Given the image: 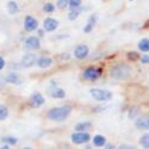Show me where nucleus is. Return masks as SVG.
Returning a JSON list of instances; mask_svg holds the SVG:
<instances>
[{"label":"nucleus","instance_id":"obj_1","mask_svg":"<svg viewBox=\"0 0 149 149\" xmlns=\"http://www.w3.org/2000/svg\"><path fill=\"white\" fill-rule=\"evenodd\" d=\"M72 112V106L69 105H65L61 107H53L48 111V118L54 122H62L68 118V116Z\"/></svg>","mask_w":149,"mask_h":149},{"label":"nucleus","instance_id":"obj_2","mask_svg":"<svg viewBox=\"0 0 149 149\" xmlns=\"http://www.w3.org/2000/svg\"><path fill=\"white\" fill-rule=\"evenodd\" d=\"M130 67L127 66L125 63H119L116 65L111 68L110 70V75L112 77L116 80H123V79H127L130 75Z\"/></svg>","mask_w":149,"mask_h":149},{"label":"nucleus","instance_id":"obj_3","mask_svg":"<svg viewBox=\"0 0 149 149\" xmlns=\"http://www.w3.org/2000/svg\"><path fill=\"white\" fill-rule=\"evenodd\" d=\"M90 94L98 102H109L112 98V93L107 90H102V88H91L90 90Z\"/></svg>","mask_w":149,"mask_h":149},{"label":"nucleus","instance_id":"obj_4","mask_svg":"<svg viewBox=\"0 0 149 149\" xmlns=\"http://www.w3.org/2000/svg\"><path fill=\"white\" fill-rule=\"evenodd\" d=\"M102 74H103V69L102 68L88 67L87 69H85V72H84V79L90 80V81H94V80L100 78Z\"/></svg>","mask_w":149,"mask_h":149},{"label":"nucleus","instance_id":"obj_5","mask_svg":"<svg viewBox=\"0 0 149 149\" xmlns=\"http://www.w3.org/2000/svg\"><path fill=\"white\" fill-rule=\"evenodd\" d=\"M90 140H91V136L85 131H78L77 134L72 135V141L75 144H82V143L88 142Z\"/></svg>","mask_w":149,"mask_h":149},{"label":"nucleus","instance_id":"obj_6","mask_svg":"<svg viewBox=\"0 0 149 149\" xmlns=\"http://www.w3.org/2000/svg\"><path fill=\"white\" fill-rule=\"evenodd\" d=\"M88 53H90V49L86 44H79L75 50H74V56L79 60H84L88 56Z\"/></svg>","mask_w":149,"mask_h":149},{"label":"nucleus","instance_id":"obj_7","mask_svg":"<svg viewBox=\"0 0 149 149\" xmlns=\"http://www.w3.org/2000/svg\"><path fill=\"white\" fill-rule=\"evenodd\" d=\"M43 104H44V98L42 97V94L38 93V92L32 93V95L30 98V105L32 107H40Z\"/></svg>","mask_w":149,"mask_h":149},{"label":"nucleus","instance_id":"obj_8","mask_svg":"<svg viewBox=\"0 0 149 149\" xmlns=\"http://www.w3.org/2000/svg\"><path fill=\"white\" fill-rule=\"evenodd\" d=\"M37 26H38V22L31 16H28L24 20V28L26 31H33L37 29Z\"/></svg>","mask_w":149,"mask_h":149},{"label":"nucleus","instance_id":"obj_9","mask_svg":"<svg viewBox=\"0 0 149 149\" xmlns=\"http://www.w3.org/2000/svg\"><path fill=\"white\" fill-rule=\"evenodd\" d=\"M25 47L29 48V49H32V50H35V49H40L41 42H40V40L37 38V37L30 36V37H28L26 41H25Z\"/></svg>","mask_w":149,"mask_h":149},{"label":"nucleus","instance_id":"obj_10","mask_svg":"<svg viewBox=\"0 0 149 149\" xmlns=\"http://www.w3.org/2000/svg\"><path fill=\"white\" fill-rule=\"evenodd\" d=\"M36 61H37V57H36L35 54H26L22 58V66L25 67V68H29V67L35 65Z\"/></svg>","mask_w":149,"mask_h":149},{"label":"nucleus","instance_id":"obj_11","mask_svg":"<svg viewBox=\"0 0 149 149\" xmlns=\"http://www.w3.org/2000/svg\"><path fill=\"white\" fill-rule=\"evenodd\" d=\"M43 26L47 31H54L58 26V22L54 18H45L44 23H43Z\"/></svg>","mask_w":149,"mask_h":149},{"label":"nucleus","instance_id":"obj_12","mask_svg":"<svg viewBox=\"0 0 149 149\" xmlns=\"http://www.w3.org/2000/svg\"><path fill=\"white\" fill-rule=\"evenodd\" d=\"M136 128L141 130H149V117H141L136 120Z\"/></svg>","mask_w":149,"mask_h":149},{"label":"nucleus","instance_id":"obj_13","mask_svg":"<svg viewBox=\"0 0 149 149\" xmlns=\"http://www.w3.org/2000/svg\"><path fill=\"white\" fill-rule=\"evenodd\" d=\"M95 23H97V16H95V15H92V16L88 18L87 24H86V26L84 28V32H86V33L91 32V31L93 30L94 25H95Z\"/></svg>","mask_w":149,"mask_h":149},{"label":"nucleus","instance_id":"obj_14","mask_svg":"<svg viewBox=\"0 0 149 149\" xmlns=\"http://www.w3.org/2000/svg\"><path fill=\"white\" fill-rule=\"evenodd\" d=\"M37 65H38L41 68H48L53 65V60L50 57H47V56H42L38 58L37 61Z\"/></svg>","mask_w":149,"mask_h":149},{"label":"nucleus","instance_id":"obj_15","mask_svg":"<svg viewBox=\"0 0 149 149\" xmlns=\"http://www.w3.org/2000/svg\"><path fill=\"white\" fill-rule=\"evenodd\" d=\"M6 81L10 82V84H16V85H18V84L22 82L20 77L18 75V74H16V73H10L6 77Z\"/></svg>","mask_w":149,"mask_h":149},{"label":"nucleus","instance_id":"obj_16","mask_svg":"<svg viewBox=\"0 0 149 149\" xmlns=\"http://www.w3.org/2000/svg\"><path fill=\"white\" fill-rule=\"evenodd\" d=\"M50 95H52L53 98H56V99H62V98H65L66 93H65V91L62 90V88L55 87V88H53V90L50 91Z\"/></svg>","mask_w":149,"mask_h":149},{"label":"nucleus","instance_id":"obj_17","mask_svg":"<svg viewBox=\"0 0 149 149\" xmlns=\"http://www.w3.org/2000/svg\"><path fill=\"white\" fill-rule=\"evenodd\" d=\"M93 143L97 147H103L106 143V140H105V137L103 135H95L93 137Z\"/></svg>","mask_w":149,"mask_h":149},{"label":"nucleus","instance_id":"obj_18","mask_svg":"<svg viewBox=\"0 0 149 149\" xmlns=\"http://www.w3.org/2000/svg\"><path fill=\"white\" fill-rule=\"evenodd\" d=\"M139 49L141 52H149V38H143L139 42Z\"/></svg>","mask_w":149,"mask_h":149},{"label":"nucleus","instance_id":"obj_19","mask_svg":"<svg viewBox=\"0 0 149 149\" xmlns=\"http://www.w3.org/2000/svg\"><path fill=\"white\" fill-rule=\"evenodd\" d=\"M91 127H92V124H91L90 122H84V123H79V124H77L74 129H75L77 131H85V130H88Z\"/></svg>","mask_w":149,"mask_h":149},{"label":"nucleus","instance_id":"obj_20","mask_svg":"<svg viewBox=\"0 0 149 149\" xmlns=\"http://www.w3.org/2000/svg\"><path fill=\"white\" fill-rule=\"evenodd\" d=\"M7 10H8V12H10V15H16L17 12H18V10H19L18 4L15 3V1H10V3L7 4Z\"/></svg>","mask_w":149,"mask_h":149},{"label":"nucleus","instance_id":"obj_21","mask_svg":"<svg viewBox=\"0 0 149 149\" xmlns=\"http://www.w3.org/2000/svg\"><path fill=\"white\" fill-rule=\"evenodd\" d=\"M7 116H8V110H7V107L4 106V105H0V120L6 119Z\"/></svg>","mask_w":149,"mask_h":149},{"label":"nucleus","instance_id":"obj_22","mask_svg":"<svg viewBox=\"0 0 149 149\" xmlns=\"http://www.w3.org/2000/svg\"><path fill=\"white\" fill-rule=\"evenodd\" d=\"M80 12H81V10H72L70 12H69V15H68V19L69 20H74V19H77L78 17H79V15H80Z\"/></svg>","mask_w":149,"mask_h":149},{"label":"nucleus","instance_id":"obj_23","mask_svg":"<svg viewBox=\"0 0 149 149\" xmlns=\"http://www.w3.org/2000/svg\"><path fill=\"white\" fill-rule=\"evenodd\" d=\"M140 143H141L144 148H149V135H148V134L143 135L142 137L140 139Z\"/></svg>","mask_w":149,"mask_h":149},{"label":"nucleus","instance_id":"obj_24","mask_svg":"<svg viewBox=\"0 0 149 149\" xmlns=\"http://www.w3.org/2000/svg\"><path fill=\"white\" fill-rule=\"evenodd\" d=\"M69 6V0H57V7L60 10H65Z\"/></svg>","mask_w":149,"mask_h":149},{"label":"nucleus","instance_id":"obj_25","mask_svg":"<svg viewBox=\"0 0 149 149\" xmlns=\"http://www.w3.org/2000/svg\"><path fill=\"white\" fill-rule=\"evenodd\" d=\"M81 5V0H69V7L72 10L78 8Z\"/></svg>","mask_w":149,"mask_h":149},{"label":"nucleus","instance_id":"obj_26","mask_svg":"<svg viewBox=\"0 0 149 149\" xmlns=\"http://www.w3.org/2000/svg\"><path fill=\"white\" fill-rule=\"evenodd\" d=\"M3 142L7 143V144H16L17 143V139L16 137H11V136H7V137H3Z\"/></svg>","mask_w":149,"mask_h":149},{"label":"nucleus","instance_id":"obj_27","mask_svg":"<svg viewBox=\"0 0 149 149\" xmlns=\"http://www.w3.org/2000/svg\"><path fill=\"white\" fill-rule=\"evenodd\" d=\"M43 10H44V12H47V13H52V12H54L55 7H54V5H53V4L48 3V4H45V5L43 6Z\"/></svg>","mask_w":149,"mask_h":149},{"label":"nucleus","instance_id":"obj_28","mask_svg":"<svg viewBox=\"0 0 149 149\" xmlns=\"http://www.w3.org/2000/svg\"><path fill=\"white\" fill-rule=\"evenodd\" d=\"M128 57H129L130 61H136V60L140 57V55L136 53V52H130V53H128Z\"/></svg>","mask_w":149,"mask_h":149},{"label":"nucleus","instance_id":"obj_29","mask_svg":"<svg viewBox=\"0 0 149 149\" xmlns=\"http://www.w3.org/2000/svg\"><path fill=\"white\" fill-rule=\"evenodd\" d=\"M141 62L143 65H148L149 63V55H144L141 57Z\"/></svg>","mask_w":149,"mask_h":149},{"label":"nucleus","instance_id":"obj_30","mask_svg":"<svg viewBox=\"0 0 149 149\" xmlns=\"http://www.w3.org/2000/svg\"><path fill=\"white\" fill-rule=\"evenodd\" d=\"M7 81H6V78H3V77H0V90H1L4 86H5V84H6Z\"/></svg>","mask_w":149,"mask_h":149},{"label":"nucleus","instance_id":"obj_31","mask_svg":"<svg viewBox=\"0 0 149 149\" xmlns=\"http://www.w3.org/2000/svg\"><path fill=\"white\" fill-rule=\"evenodd\" d=\"M131 110H132V112H131V113L129 112V116H130V118H135L136 113H137V109H135V107H134V109H131Z\"/></svg>","mask_w":149,"mask_h":149},{"label":"nucleus","instance_id":"obj_32","mask_svg":"<svg viewBox=\"0 0 149 149\" xmlns=\"http://www.w3.org/2000/svg\"><path fill=\"white\" fill-rule=\"evenodd\" d=\"M5 67V61L3 57H0V69H3Z\"/></svg>","mask_w":149,"mask_h":149},{"label":"nucleus","instance_id":"obj_33","mask_svg":"<svg viewBox=\"0 0 149 149\" xmlns=\"http://www.w3.org/2000/svg\"><path fill=\"white\" fill-rule=\"evenodd\" d=\"M61 57H62V58H68V57H69V55H68V54H62V55H61Z\"/></svg>","mask_w":149,"mask_h":149},{"label":"nucleus","instance_id":"obj_34","mask_svg":"<svg viewBox=\"0 0 149 149\" xmlns=\"http://www.w3.org/2000/svg\"><path fill=\"white\" fill-rule=\"evenodd\" d=\"M8 148H10V147L7 146V143H6V146H4V147H3V149H8Z\"/></svg>","mask_w":149,"mask_h":149},{"label":"nucleus","instance_id":"obj_35","mask_svg":"<svg viewBox=\"0 0 149 149\" xmlns=\"http://www.w3.org/2000/svg\"><path fill=\"white\" fill-rule=\"evenodd\" d=\"M129 1H134V0H129Z\"/></svg>","mask_w":149,"mask_h":149}]
</instances>
